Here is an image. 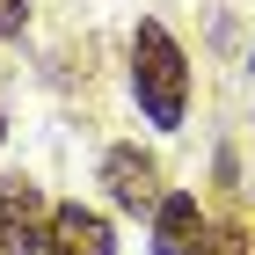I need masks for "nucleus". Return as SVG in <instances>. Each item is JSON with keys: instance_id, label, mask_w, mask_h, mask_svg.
I'll list each match as a JSON object with an SVG mask.
<instances>
[{"instance_id": "f257e3e1", "label": "nucleus", "mask_w": 255, "mask_h": 255, "mask_svg": "<svg viewBox=\"0 0 255 255\" xmlns=\"http://www.w3.org/2000/svg\"><path fill=\"white\" fill-rule=\"evenodd\" d=\"M131 102L153 131H182L190 117V59L160 15H138L131 29Z\"/></svg>"}, {"instance_id": "f03ea898", "label": "nucleus", "mask_w": 255, "mask_h": 255, "mask_svg": "<svg viewBox=\"0 0 255 255\" xmlns=\"http://www.w3.org/2000/svg\"><path fill=\"white\" fill-rule=\"evenodd\" d=\"M102 190H110V204H117V212H146L153 219V204L168 190H160V160L146 153V146H138V138H117V146H110V153H102Z\"/></svg>"}, {"instance_id": "7ed1b4c3", "label": "nucleus", "mask_w": 255, "mask_h": 255, "mask_svg": "<svg viewBox=\"0 0 255 255\" xmlns=\"http://www.w3.org/2000/svg\"><path fill=\"white\" fill-rule=\"evenodd\" d=\"M0 255H51V197L37 182H0Z\"/></svg>"}, {"instance_id": "20e7f679", "label": "nucleus", "mask_w": 255, "mask_h": 255, "mask_svg": "<svg viewBox=\"0 0 255 255\" xmlns=\"http://www.w3.org/2000/svg\"><path fill=\"white\" fill-rule=\"evenodd\" d=\"M212 219L197 204V190H168L153 204V255H212Z\"/></svg>"}, {"instance_id": "39448f33", "label": "nucleus", "mask_w": 255, "mask_h": 255, "mask_svg": "<svg viewBox=\"0 0 255 255\" xmlns=\"http://www.w3.org/2000/svg\"><path fill=\"white\" fill-rule=\"evenodd\" d=\"M51 255H117L110 219H102L95 204H80V197L51 204Z\"/></svg>"}, {"instance_id": "423d86ee", "label": "nucleus", "mask_w": 255, "mask_h": 255, "mask_svg": "<svg viewBox=\"0 0 255 255\" xmlns=\"http://www.w3.org/2000/svg\"><path fill=\"white\" fill-rule=\"evenodd\" d=\"M29 29V0H0V44H15Z\"/></svg>"}, {"instance_id": "0eeeda50", "label": "nucleus", "mask_w": 255, "mask_h": 255, "mask_svg": "<svg viewBox=\"0 0 255 255\" xmlns=\"http://www.w3.org/2000/svg\"><path fill=\"white\" fill-rule=\"evenodd\" d=\"M0 146H7V110H0Z\"/></svg>"}]
</instances>
